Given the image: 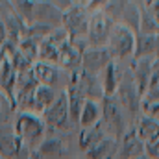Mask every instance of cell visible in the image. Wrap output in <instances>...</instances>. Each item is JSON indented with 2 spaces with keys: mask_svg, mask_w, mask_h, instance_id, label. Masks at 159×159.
I'll return each instance as SVG.
<instances>
[{
  "mask_svg": "<svg viewBox=\"0 0 159 159\" xmlns=\"http://www.w3.org/2000/svg\"><path fill=\"white\" fill-rule=\"evenodd\" d=\"M15 133L19 135V139L22 143L28 144H37L39 146L44 137V122L41 117L34 115V113H19L17 120H15Z\"/></svg>",
  "mask_w": 159,
  "mask_h": 159,
  "instance_id": "6da1fadb",
  "label": "cell"
},
{
  "mask_svg": "<svg viewBox=\"0 0 159 159\" xmlns=\"http://www.w3.org/2000/svg\"><path fill=\"white\" fill-rule=\"evenodd\" d=\"M107 52L111 54V57L115 59H124L128 56H131L135 52V34L133 30L122 26V24H113V30L109 34V39H107Z\"/></svg>",
  "mask_w": 159,
  "mask_h": 159,
  "instance_id": "7a4b0ae2",
  "label": "cell"
},
{
  "mask_svg": "<svg viewBox=\"0 0 159 159\" xmlns=\"http://www.w3.org/2000/svg\"><path fill=\"white\" fill-rule=\"evenodd\" d=\"M102 119L106 128L113 133V139L119 141L126 133V122H124V113L122 107L113 96H104L102 100Z\"/></svg>",
  "mask_w": 159,
  "mask_h": 159,
  "instance_id": "3957f363",
  "label": "cell"
},
{
  "mask_svg": "<svg viewBox=\"0 0 159 159\" xmlns=\"http://www.w3.org/2000/svg\"><path fill=\"white\" fill-rule=\"evenodd\" d=\"M61 22H63L61 28L69 34L70 39H80V37L87 35L89 19L85 15V9L80 4H70L69 7H65V11L61 15Z\"/></svg>",
  "mask_w": 159,
  "mask_h": 159,
  "instance_id": "277c9868",
  "label": "cell"
},
{
  "mask_svg": "<svg viewBox=\"0 0 159 159\" xmlns=\"http://www.w3.org/2000/svg\"><path fill=\"white\" fill-rule=\"evenodd\" d=\"M113 30V19L106 11H98L89 19L87 26V35H89V44L93 48H100L104 43H107L109 34Z\"/></svg>",
  "mask_w": 159,
  "mask_h": 159,
  "instance_id": "5b68a950",
  "label": "cell"
},
{
  "mask_svg": "<svg viewBox=\"0 0 159 159\" xmlns=\"http://www.w3.org/2000/svg\"><path fill=\"white\" fill-rule=\"evenodd\" d=\"M69 120H70V117H69V100H67V93L63 91L54 100V104L43 113V122H44V126H48L52 129H63V128H67Z\"/></svg>",
  "mask_w": 159,
  "mask_h": 159,
  "instance_id": "8992f818",
  "label": "cell"
},
{
  "mask_svg": "<svg viewBox=\"0 0 159 159\" xmlns=\"http://www.w3.org/2000/svg\"><path fill=\"white\" fill-rule=\"evenodd\" d=\"M117 102L120 104V107L128 109L131 115L137 113L139 109V102H141V96L137 93V87L133 83L131 74H124L122 80L119 81V87H117Z\"/></svg>",
  "mask_w": 159,
  "mask_h": 159,
  "instance_id": "52a82bcc",
  "label": "cell"
},
{
  "mask_svg": "<svg viewBox=\"0 0 159 159\" xmlns=\"http://www.w3.org/2000/svg\"><path fill=\"white\" fill-rule=\"evenodd\" d=\"M22 146H24V143L15 133V128H11L9 124L0 126V157L15 159L20 154Z\"/></svg>",
  "mask_w": 159,
  "mask_h": 159,
  "instance_id": "ba28073f",
  "label": "cell"
},
{
  "mask_svg": "<svg viewBox=\"0 0 159 159\" xmlns=\"http://www.w3.org/2000/svg\"><path fill=\"white\" fill-rule=\"evenodd\" d=\"M85 52V43L80 39H70L61 50L57 57V67L61 69H74L81 65V57Z\"/></svg>",
  "mask_w": 159,
  "mask_h": 159,
  "instance_id": "9c48e42d",
  "label": "cell"
},
{
  "mask_svg": "<svg viewBox=\"0 0 159 159\" xmlns=\"http://www.w3.org/2000/svg\"><path fill=\"white\" fill-rule=\"evenodd\" d=\"M113 61L111 54L106 50V48H89L83 52V57H81V65H83V70L89 72V74H96L100 69L107 67L109 63Z\"/></svg>",
  "mask_w": 159,
  "mask_h": 159,
  "instance_id": "30bf717a",
  "label": "cell"
},
{
  "mask_svg": "<svg viewBox=\"0 0 159 159\" xmlns=\"http://www.w3.org/2000/svg\"><path fill=\"white\" fill-rule=\"evenodd\" d=\"M32 74L37 85H44V87H54L59 80V70L56 65L50 63H43V61H35L32 65Z\"/></svg>",
  "mask_w": 159,
  "mask_h": 159,
  "instance_id": "8fae6325",
  "label": "cell"
},
{
  "mask_svg": "<svg viewBox=\"0 0 159 159\" xmlns=\"http://www.w3.org/2000/svg\"><path fill=\"white\" fill-rule=\"evenodd\" d=\"M150 69H152V63L148 59H137L135 69L131 72L133 83H135L137 93H139L141 98L146 96V91H148V85H150Z\"/></svg>",
  "mask_w": 159,
  "mask_h": 159,
  "instance_id": "7c38bea8",
  "label": "cell"
},
{
  "mask_svg": "<svg viewBox=\"0 0 159 159\" xmlns=\"http://www.w3.org/2000/svg\"><path fill=\"white\" fill-rule=\"evenodd\" d=\"M143 154H144V144L137 137L135 129H129L128 133H124L122 146H120V156L124 159H139L143 157Z\"/></svg>",
  "mask_w": 159,
  "mask_h": 159,
  "instance_id": "4fadbf2b",
  "label": "cell"
},
{
  "mask_svg": "<svg viewBox=\"0 0 159 159\" xmlns=\"http://www.w3.org/2000/svg\"><path fill=\"white\" fill-rule=\"evenodd\" d=\"M135 133L144 146L154 144L156 141H159V122L154 119H148V117H143L135 128Z\"/></svg>",
  "mask_w": 159,
  "mask_h": 159,
  "instance_id": "5bb4252c",
  "label": "cell"
},
{
  "mask_svg": "<svg viewBox=\"0 0 159 159\" xmlns=\"http://www.w3.org/2000/svg\"><path fill=\"white\" fill-rule=\"evenodd\" d=\"M54 87H44V85H37L34 91V100H32V111L35 113H44L52 104H54Z\"/></svg>",
  "mask_w": 159,
  "mask_h": 159,
  "instance_id": "9a60e30c",
  "label": "cell"
},
{
  "mask_svg": "<svg viewBox=\"0 0 159 159\" xmlns=\"http://www.w3.org/2000/svg\"><path fill=\"white\" fill-rule=\"evenodd\" d=\"M115 152H117V141L113 137H104L98 144H94L87 152V159H113Z\"/></svg>",
  "mask_w": 159,
  "mask_h": 159,
  "instance_id": "2e32d148",
  "label": "cell"
},
{
  "mask_svg": "<svg viewBox=\"0 0 159 159\" xmlns=\"http://www.w3.org/2000/svg\"><path fill=\"white\" fill-rule=\"evenodd\" d=\"M102 139H104V128H100V124L85 128V129H81V135H80V148L85 150V152H89Z\"/></svg>",
  "mask_w": 159,
  "mask_h": 159,
  "instance_id": "e0dca14e",
  "label": "cell"
},
{
  "mask_svg": "<svg viewBox=\"0 0 159 159\" xmlns=\"http://www.w3.org/2000/svg\"><path fill=\"white\" fill-rule=\"evenodd\" d=\"M157 50V35H144L141 34L135 39V57L146 59V56L154 54Z\"/></svg>",
  "mask_w": 159,
  "mask_h": 159,
  "instance_id": "ac0fdd59",
  "label": "cell"
},
{
  "mask_svg": "<svg viewBox=\"0 0 159 159\" xmlns=\"http://www.w3.org/2000/svg\"><path fill=\"white\" fill-rule=\"evenodd\" d=\"M98 119H100V109L96 106L94 100H85L83 107H81V115H80V126L85 129V128H91L94 124H98Z\"/></svg>",
  "mask_w": 159,
  "mask_h": 159,
  "instance_id": "d6986e66",
  "label": "cell"
},
{
  "mask_svg": "<svg viewBox=\"0 0 159 159\" xmlns=\"http://www.w3.org/2000/svg\"><path fill=\"white\" fill-rule=\"evenodd\" d=\"M37 154L43 159L59 157L63 154V143L59 139H43V143L37 146Z\"/></svg>",
  "mask_w": 159,
  "mask_h": 159,
  "instance_id": "ffe728a7",
  "label": "cell"
},
{
  "mask_svg": "<svg viewBox=\"0 0 159 159\" xmlns=\"http://www.w3.org/2000/svg\"><path fill=\"white\" fill-rule=\"evenodd\" d=\"M119 74H117V65L115 61H111L106 70H104V94L106 96H111L117 93V87H119Z\"/></svg>",
  "mask_w": 159,
  "mask_h": 159,
  "instance_id": "44dd1931",
  "label": "cell"
},
{
  "mask_svg": "<svg viewBox=\"0 0 159 159\" xmlns=\"http://www.w3.org/2000/svg\"><path fill=\"white\" fill-rule=\"evenodd\" d=\"M57 57H59V48L56 44H52L48 39L41 41L39 43V59L43 63H50V65H56L57 67Z\"/></svg>",
  "mask_w": 159,
  "mask_h": 159,
  "instance_id": "7402d4cb",
  "label": "cell"
},
{
  "mask_svg": "<svg viewBox=\"0 0 159 159\" xmlns=\"http://www.w3.org/2000/svg\"><path fill=\"white\" fill-rule=\"evenodd\" d=\"M17 48H19V52H20L28 61L35 63V61L39 59V43H35L34 39H30V37L22 39L17 44Z\"/></svg>",
  "mask_w": 159,
  "mask_h": 159,
  "instance_id": "603a6c76",
  "label": "cell"
},
{
  "mask_svg": "<svg viewBox=\"0 0 159 159\" xmlns=\"http://www.w3.org/2000/svg\"><path fill=\"white\" fill-rule=\"evenodd\" d=\"M13 111H17L13 100H9V98L0 91V126H4V124L9 122V117L13 115Z\"/></svg>",
  "mask_w": 159,
  "mask_h": 159,
  "instance_id": "cb8c5ba5",
  "label": "cell"
},
{
  "mask_svg": "<svg viewBox=\"0 0 159 159\" xmlns=\"http://www.w3.org/2000/svg\"><path fill=\"white\" fill-rule=\"evenodd\" d=\"M141 106L148 119H159V98H144V100H141Z\"/></svg>",
  "mask_w": 159,
  "mask_h": 159,
  "instance_id": "d4e9b609",
  "label": "cell"
},
{
  "mask_svg": "<svg viewBox=\"0 0 159 159\" xmlns=\"http://www.w3.org/2000/svg\"><path fill=\"white\" fill-rule=\"evenodd\" d=\"M144 152L150 159H159V141H156L154 144H148L144 146Z\"/></svg>",
  "mask_w": 159,
  "mask_h": 159,
  "instance_id": "484cf974",
  "label": "cell"
},
{
  "mask_svg": "<svg viewBox=\"0 0 159 159\" xmlns=\"http://www.w3.org/2000/svg\"><path fill=\"white\" fill-rule=\"evenodd\" d=\"M7 41V32H6V26L2 22V17H0V46Z\"/></svg>",
  "mask_w": 159,
  "mask_h": 159,
  "instance_id": "4316f807",
  "label": "cell"
},
{
  "mask_svg": "<svg viewBox=\"0 0 159 159\" xmlns=\"http://www.w3.org/2000/svg\"><path fill=\"white\" fill-rule=\"evenodd\" d=\"M2 63H4V54H2V48H0V67H2Z\"/></svg>",
  "mask_w": 159,
  "mask_h": 159,
  "instance_id": "83f0119b",
  "label": "cell"
}]
</instances>
